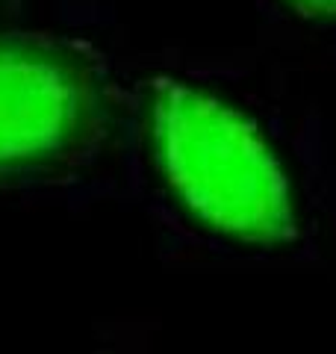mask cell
<instances>
[{"instance_id":"cell-1","label":"cell","mask_w":336,"mask_h":354,"mask_svg":"<svg viewBox=\"0 0 336 354\" xmlns=\"http://www.w3.org/2000/svg\"><path fill=\"white\" fill-rule=\"evenodd\" d=\"M118 160L148 218L224 263H307L336 183L319 133L218 74L151 68L124 88Z\"/></svg>"},{"instance_id":"cell-2","label":"cell","mask_w":336,"mask_h":354,"mask_svg":"<svg viewBox=\"0 0 336 354\" xmlns=\"http://www.w3.org/2000/svg\"><path fill=\"white\" fill-rule=\"evenodd\" d=\"M124 88L95 41L0 27V204L53 201L121 148Z\"/></svg>"},{"instance_id":"cell-3","label":"cell","mask_w":336,"mask_h":354,"mask_svg":"<svg viewBox=\"0 0 336 354\" xmlns=\"http://www.w3.org/2000/svg\"><path fill=\"white\" fill-rule=\"evenodd\" d=\"M263 12L272 15L292 36L336 48V0H260Z\"/></svg>"},{"instance_id":"cell-4","label":"cell","mask_w":336,"mask_h":354,"mask_svg":"<svg viewBox=\"0 0 336 354\" xmlns=\"http://www.w3.org/2000/svg\"><path fill=\"white\" fill-rule=\"evenodd\" d=\"M86 354H156V351H153L151 346H144V342L121 337V339H106V342H100V346L88 348Z\"/></svg>"},{"instance_id":"cell-5","label":"cell","mask_w":336,"mask_h":354,"mask_svg":"<svg viewBox=\"0 0 336 354\" xmlns=\"http://www.w3.org/2000/svg\"><path fill=\"white\" fill-rule=\"evenodd\" d=\"M330 227H333V234H336V198H333V209H330Z\"/></svg>"},{"instance_id":"cell-6","label":"cell","mask_w":336,"mask_h":354,"mask_svg":"<svg viewBox=\"0 0 336 354\" xmlns=\"http://www.w3.org/2000/svg\"><path fill=\"white\" fill-rule=\"evenodd\" d=\"M9 3H15V0H9Z\"/></svg>"}]
</instances>
